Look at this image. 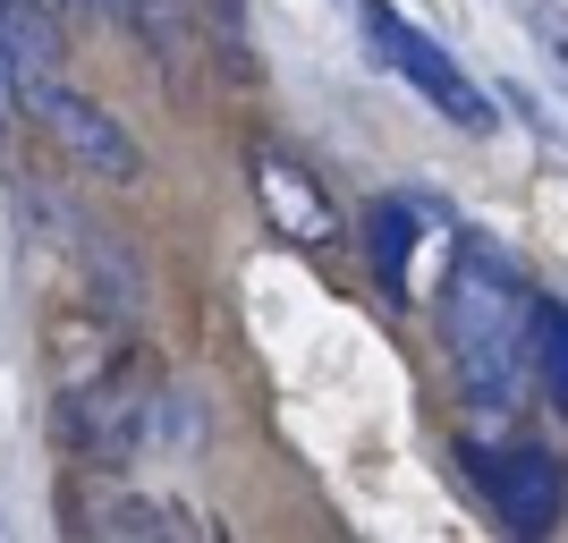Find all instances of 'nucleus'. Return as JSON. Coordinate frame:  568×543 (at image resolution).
Wrapping results in <instances>:
<instances>
[{
  "label": "nucleus",
  "instance_id": "1",
  "mask_svg": "<svg viewBox=\"0 0 568 543\" xmlns=\"http://www.w3.org/2000/svg\"><path fill=\"white\" fill-rule=\"evenodd\" d=\"M535 331H544V298L509 272L500 255L467 247L458 272L442 281V356H450L467 408L484 416H509L526 400V374H535Z\"/></svg>",
  "mask_w": 568,
  "mask_h": 543
},
{
  "label": "nucleus",
  "instance_id": "2",
  "mask_svg": "<svg viewBox=\"0 0 568 543\" xmlns=\"http://www.w3.org/2000/svg\"><path fill=\"white\" fill-rule=\"evenodd\" d=\"M51 433H60V450H69L77 467L119 475V467L144 450V433H153V382H144V365L128 356L119 374L85 382V391H60V408H51Z\"/></svg>",
  "mask_w": 568,
  "mask_h": 543
},
{
  "label": "nucleus",
  "instance_id": "3",
  "mask_svg": "<svg viewBox=\"0 0 568 543\" xmlns=\"http://www.w3.org/2000/svg\"><path fill=\"white\" fill-rule=\"evenodd\" d=\"M18 111L51 137V153H60L69 170H85V179H111V188H136V179H144V144L128 137V128H119V119L102 111L94 94H77L69 77H43V86H26Z\"/></svg>",
  "mask_w": 568,
  "mask_h": 543
},
{
  "label": "nucleus",
  "instance_id": "4",
  "mask_svg": "<svg viewBox=\"0 0 568 543\" xmlns=\"http://www.w3.org/2000/svg\"><path fill=\"white\" fill-rule=\"evenodd\" d=\"M356 9L374 18L382 60H390V69H399V77H407V86H416V94H425L442 119H458V128H493V102H484V94L467 86V77H458V60H450L442 43H433V34H416V26H407L399 9H390V0H356Z\"/></svg>",
  "mask_w": 568,
  "mask_h": 543
},
{
  "label": "nucleus",
  "instance_id": "5",
  "mask_svg": "<svg viewBox=\"0 0 568 543\" xmlns=\"http://www.w3.org/2000/svg\"><path fill=\"white\" fill-rule=\"evenodd\" d=\"M475 467H484V501H493V519L509 526L518 543H544L551 526H560L568 484H560V459H551V450L518 442V450H500V459H475Z\"/></svg>",
  "mask_w": 568,
  "mask_h": 543
},
{
  "label": "nucleus",
  "instance_id": "6",
  "mask_svg": "<svg viewBox=\"0 0 568 543\" xmlns=\"http://www.w3.org/2000/svg\"><path fill=\"white\" fill-rule=\"evenodd\" d=\"M255 204H263V221H272L288 247H306V255L339 247V204L314 188L306 162H288V153H255Z\"/></svg>",
  "mask_w": 568,
  "mask_h": 543
},
{
  "label": "nucleus",
  "instance_id": "7",
  "mask_svg": "<svg viewBox=\"0 0 568 543\" xmlns=\"http://www.w3.org/2000/svg\"><path fill=\"white\" fill-rule=\"evenodd\" d=\"M94 543H230V535L170 493H102L94 501Z\"/></svg>",
  "mask_w": 568,
  "mask_h": 543
},
{
  "label": "nucleus",
  "instance_id": "8",
  "mask_svg": "<svg viewBox=\"0 0 568 543\" xmlns=\"http://www.w3.org/2000/svg\"><path fill=\"white\" fill-rule=\"evenodd\" d=\"M43 356H51V391H85V382H102V374H119V365H128V340H119L94 306H85V314L69 306V314H51Z\"/></svg>",
  "mask_w": 568,
  "mask_h": 543
},
{
  "label": "nucleus",
  "instance_id": "9",
  "mask_svg": "<svg viewBox=\"0 0 568 543\" xmlns=\"http://www.w3.org/2000/svg\"><path fill=\"white\" fill-rule=\"evenodd\" d=\"M535 374H544L551 408L568 416V306H544V331H535Z\"/></svg>",
  "mask_w": 568,
  "mask_h": 543
},
{
  "label": "nucleus",
  "instance_id": "10",
  "mask_svg": "<svg viewBox=\"0 0 568 543\" xmlns=\"http://www.w3.org/2000/svg\"><path fill=\"white\" fill-rule=\"evenodd\" d=\"M518 18H526V34H535V51L568 77V9L560 0H518Z\"/></svg>",
  "mask_w": 568,
  "mask_h": 543
}]
</instances>
